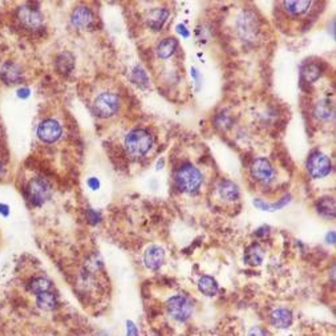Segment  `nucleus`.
Masks as SVG:
<instances>
[{
	"instance_id": "nucleus-8",
	"label": "nucleus",
	"mask_w": 336,
	"mask_h": 336,
	"mask_svg": "<svg viewBox=\"0 0 336 336\" xmlns=\"http://www.w3.org/2000/svg\"><path fill=\"white\" fill-rule=\"evenodd\" d=\"M17 17L21 24L27 28H38L43 24V15L38 8H33L29 5H21L17 9Z\"/></svg>"
},
{
	"instance_id": "nucleus-26",
	"label": "nucleus",
	"mask_w": 336,
	"mask_h": 336,
	"mask_svg": "<svg viewBox=\"0 0 336 336\" xmlns=\"http://www.w3.org/2000/svg\"><path fill=\"white\" fill-rule=\"evenodd\" d=\"M133 81L137 84H146L148 83V79H146L145 72L142 71L141 68H136L133 71Z\"/></svg>"
},
{
	"instance_id": "nucleus-24",
	"label": "nucleus",
	"mask_w": 336,
	"mask_h": 336,
	"mask_svg": "<svg viewBox=\"0 0 336 336\" xmlns=\"http://www.w3.org/2000/svg\"><path fill=\"white\" fill-rule=\"evenodd\" d=\"M320 69L315 64H307L302 68V79L307 83H314L319 79Z\"/></svg>"
},
{
	"instance_id": "nucleus-22",
	"label": "nucleus",
	"mask_w": 336,
	"mask_h": 336,
	"mask_svg": "<svg viewBox=\"0 0 336 336\" xmlns=\"http://www.w3.org/2000/svg\"><path fill=\"white\" fill-rule=\"evenodd\" d=\"M284 8L292 15H302L310 8L311 1L310 0H298V1H284Z\"/></svg>"
},
{
	"instance_id": "nucleus-11",
	"label": "nucleus",
	"mask_w": 336,
	"mask_h": 336,
	"mask_svg": "<svg viewBox=\"0 0 336 336\" xmlns=\"http://www.w3.org/2000/svg\"><path fill=\"white\" fill-rule=\"evenodd\" d=\"M0 77L5 84L15 85V84L20 83L23 79V73H21L20 66L16 65L15 62H5L4 65L1 66Z\"/></svg>"
},
{
	"instance_id": "nucleus-31",
	"label": "nucleus",
	"mask_w": 336,
	"mask_h": 336,
	"mask_svg": "<svg viewBox=\"0 0 336 336\" xmlns=\"http://www.w3.org/2000/svg\"><path fill=\"white\" fill-rule=\"evenodd\" d=\"M29 95H31V92H29L28 88H21L17 91V96L20 97V99H28Z\"/></svg>"
},
{
	"instance_id": "nucleus-15",
	"label": "nucleus",
	"mask_w": 336,
	"mask_h": 336,
	"mask_svg": "<svg viewBox=\"0 0 336 336\" xmlns=\"http://www.w3.org/2000/svg\"><path fill=\"white\" fill-rule=\"evenodd\" d=\"M316 210L319 213L320 216L324 217V218H331L334 220L335 218V199L332 197H323L318 201L316 204Z\"/></svg>"
},
{
	"instance_id": "nucleus-28",
	"label": "nucleus",
	"mask_w": 336,
	"mask_h": 336,
	"mask_svg": "<svg viewBox=\"0 0 336 336\" xmlns=\"http://www.w3.org/2000/svg\"><path fill=\"white\" fill-rule=\"evenodd\" d=\"M126 336H138L137 326L133 323L132 320L126 322Z\"/></svg>"
},
{
	"instance_id": "nucleus-16",
	"label": "nucleus",
	"mask_w": 336,
	"mask_h": 336,
	"mask_svg": "<svg viewBox=\"0 0 336 336\" xmlns=\"http://www.w3.org/2000/svg\"><path fill=\"white\" fill-rule=\"evenodd\" d=\"M168 16H169V11H168V9L164 8L153 9V11H150L149 15H148V25H149L150 28L158 31V29L162 28V25H164V23L166 21Z\"/></svg>"
},
{
	"instance_id": "nucleus-18",
	"label": "nucleus",
	"mask_w": 336,
	"mask_h": 336,
	"mask_svg": "<svg viewBox=\"0 0 336 336\" xmlns=\"http://www.w3.org/2000/svg\"><path fill=\"white\" fill-rule=\"evenodd\" d=\"M73 66H75V58L69 52H64L57 57L56 60V68L57 71L62 75H68L73 71Z\"/></svg>"
},
{
	"instance_id": "nucleus-17",
	"label": "nucleus",
	"mask_w": 336,
	"mask_h": 336,
	"mask_svg": "<svg viewBox=\"0 0 336 336\" xmlns=\"http://www.w3.org/2000/svg\"><path fill=\"white\" fill-rule=\"evenodd\" d=\"M218 191L221 197L226 201H235L239 198V189L231 181H222L218 185Z\"/></svg>"
},
{
	"instance_id": "nucleus-30",
	"label": "nucleus",
	"mask_w": 336,
	"mask_h": 336,
	"mask_svg": "<svg viewBox=\"0 0 336 336\" xmlns=\"http://www.w3.org/2000/svg\"><path fill=\"white\" fill-rule=\"evenodd\" d=\"M88 185H89L92 190H97L100 187V181L97 178H95V177H92V178L88 179Z\"/></svg>"
},
{
	"instance_id": "nucleus-34",
	"label": "nucleus",
	"mask_w": 336,
	"mask_h": 336,
	"mask_svg": "<svg viewBox=\"0 0 336 336\" xmlns=\"http://www.w3.org/2000/svg\"><path fill=\"white\" fill-rule=\"evenodd\" d=\"M0 214H1V216H4V217H8L9 209L5 204H0Z\"/></svg>"
},
{
	"instance_id": "nucleus-21",
	"label": "nucleus",
	"mask_w": 336,
	"mask_h": 336,
	"mask_svg": "<svg viewBox=\"0 0 336 336\" xmlns=\"http://www.w3.org/2000/svg\"><path fill=\"white\" fill-rule=\"evenodd\" d=\"M198 288L206 296H214L218 292V284H217L216 279H213L212 277H202L199 279Z\"/></svg>"
},
{
	"instance_id": "nucleus-3",
	"label": "nucleus",
	"mask_w": 336,
	"mask_h": 336,
	"mask_svg": "<svg viewBox=\"0 0 336 336\" xmlns=\"http://www.w3.org/2000/svg\"><path fill=\"white\" fill-rule=\"evenodd\" d=\"M166 308H168L169 315L178 322H185L193 314V303H191L190 299L183 296V295L171 296L166 303Z\"/></svg>"
},
{
	"instance_id": "nucleus-32",
	"label": "nucleus",
	"mask_w": 336,
	"mask_h": 336,
	"mask_svg": "<svg viewBox=\"0 0 336 336\" xmlns=\"http://www.w3.org/2000/svg\"><path fill=\"white\" fill-rule=\"evenodd\" d=\"M88 216H89V218H91L89 221H91L92 224H97V222H99L100 216L96 212H93V210H89V212H88Z\"/></svg>"
},
{
	"instance_id": "nucleus-25",
	"label": "nucleus",
	"mask_w": 336,
	"mask_h": 336,
	"mask_svg": "<svg viewBox=\"0 0 336 336\" xmlns=\"http://www.w3.org/2000/svg\"><path fill=\"white\" fill-rule=\"evenodd\" d=\"M332 112H334V111H332L330 101H320L319 104L316 105L315 113H316V116L319 117V118L328 120V118L332 116Z\"/></svg>"
},
{
	"instance_id": "nucleus-14",
	"label": "nucleus",
	"mask_w": 336,
	"mask_h": 336,
	"mask_svg": "<svg viewBox=\"0 0 336 336\" xmlns=\"http://www.w3.org/2000/svg\"><path fill=\"white\" fill-rule=\"evenodd\" d=\"M265 259V250L261 246L254 243L247 247L245 253V262L250 266H259Z\"/></svg>"
},
{
	"instance_id": "nucleus-13",
	"label": "nucleus",
	"mask_w": 336,
	"mask_h": 336,
	"mask_svg": "<svg viewBox=\"0 0 336 336\" xmlns=\"http://www.w3.org/2000/svg\"><path fill=\"white\" fill-rule=\"evenodd\" d=\"M271 324L277 328H288L292 324V314L287 308H278L271 314Z\"/></svg>"
},
{
	"instance_id": "nucleus-23",
	"label": "nucleus",
	"mask_w": 336,
	"mask_h": 336,
	"mask_svg": "<svg viewBox=\"0 0 336 336\" xmlns=\"http://www.w3.org/2000/svg\"><path fill=\"white\" fill-rule=\"evenodd\" d=\"M29 288H31L33 294L39 295L50 291L52 288V283L46 278H35L32 279V282L29 283Z\"/></svg>"
},
{
	"instance_id": "nucleus-5",
	"label": "nucleus",
	"mask_w": 336,
	"mask_h": 336,
	"mask_svg": "<svg viewBox=\"0 0 336 336\" xmlns=\"http://www.w3.org/2000/svg\"><path fill=\"white\" fill-rule=\"evenodd\" d=\"M118 111V97L113 93H103L93 103V112L101 118H108Z\"/></svg>"
},
{
	"instance_id": "nucleus-2",
	"label": "nucleus",
	"mask_w": 336,
	"mask_h": 336,
	"mask_svg": "<svg viewBox=\"0 0 336 336\" xmlns=\"http://www.w3.org/2000/svg\"><path fill=\"white\" fill-rule=\"evenodd\" d=\"M175 183L183 193H194L202 183V174L194 166L183 165L175 173Z\"/></svg>"
},
{
	"instance_id": "nucleus-7",
	"label": "nucleus",
	"mask_w": 336,
	"mask_h": 336,
	"mask_svg": "<svg viewBox=\"0 0 336 336\" xmlns=\"http://www.w3.org/2000/svg\"><path fill=\"white\" fill-rule=\"evenodd\" d=\"M38 136L43 142L47 144L56 142L61 136V126L55 120L43 121L38 128Z\"/></svg>"
},
{
	"instance_id": "nucleus-9",
	"label": "nucleus",
	"mask_w": 336,
	"mask_h": 336,
	"mask_svg": "<svg viewBox=\"0 0 336 336\" xmlns=\"http://www.w3.org/2000/svg\"><path fill=\"white\" fill-rule=\"evenodd\" d=\"M251 174L254 175V178L263 183H270L275 177L273 166L265 158H258L254 161L251 165Z\"/></svg>"
},
{
	"instance_id": "nucleus-29",
	"label": "nucleus",
	"mask_w": 336,
	"mask_h": 336,
	"mask_svg": "<svg viewBox=\"0 0 336 336\" xmlns=\"http://www.w3.org/2000/svg\"><path fill=\"white\" fill-rule=\"evenodd\" d=\"M254 205H255L259 210H263V212H271V205L266 204L265 201H262V199H254Z\"/></svg>"
},
{
	"instance_id": "nucleus-1",
	"label": "nucleus",
	"mask_w": 336,
	"mask_h": 336,
	"mask_svg": "<svg viewBox=\"0 0 336 336\" xmlns=\"http://www.w3.org/2000/svg\"><path fill=\"white\" fill-rule=\"evenodd\" d=\"M153 145V138L144 129H134L125 138L126 153L133 158L145 156Z\"/></svg>"
},
{
	"instance_id": "nucleus-10",
	"label": "nucleus",
	"mask_w": 336,
	"mask_h": 336,
	"mask_svg": "<svg viewBox=\"0 0 336 336\" xmlns=\"http://www.w3.org/2000/svg\"><path fill=\"white\" fill-rule=\"evenodd\" d=\"M164 261H165V253L161 247L150 246L145 251L144 262H145L146 267H149L150 270H158L164 265Z\"/></svg>"
},
{
	"instance_id": "nucleus-35",
	"label": "nucleus",
	"mask_w": 336,
	"mask_h": 336,
	"mask_svg": "<svg viewBox=\"0 0 336 336\" xmlns=\"http://www.w3.org/2000/svg\"><path fill=\"white\" fill-rule=\"evenodd\" d=\"M327 242H328V243L331 242L332 245L335 243V231H331V234H328V235H327Z\"/></svg>"
},
{
	"instance_id": "nucleus-4",
	"label": "nucleus",
	"mask_w": 336,
	"mask_h": 336,
	"mask_svg": "<svg viewBox=\"0 0 336 336\" xmlns=\"http://www.w3.org/2000/svg\"><path fill=\"white\" fill-rule=\"evenodd\" d=\"M27 191H28V198L31 204L35 206H42L50 199L51 194H52V187L46 179L35 178L29 182Z\"/></svg>"
},
{
	"instance_id": "nucleus-36",
	"label": "nucleus",
	"mask_w": 336,
	"mask_h": 336,
	"mask_svg": "<svg viewBox=\"0 0 336 336\" xmlns=\"http://www.w3.org/2000/svg\"><path fill=\"white\" fill-rule=\"evenodd\" d=\"M1 171H3V165H1V162H0V174H1Z\"/></svg>"
},
{
	"instance_id": "nucleus-6",
	"label": "nucleus",
	"mask_w": 336,
	"mask_h": 336,
	"mask_svg": "<svg viewBox=\"0 0 336 336\" xmlns=\"http://www.w3.org/2000/svg\"><path fill=\"white\" fill-rule=\"evenodd\" d=\"M307 169L314 178H323L331 171V161L324 154L314 153L308 158Z\"/></svg>"
},
{
	"instance_id": "nucleus-20",
	"label": "nucleus",
	"mask_w": 336,
	"mask_h": 336,
	"mask_svg": "<svg viewBox=\"0 0 336 336\" xmlns=\"http://www.w3.org/2000/svg\"><path fill=\"white\" fill-rule=\"evenodd\" d=\"M36 304L40 310H44V311H52L54 308H56L57 306V299L55 296L52 292L47 291V292H43V294H39L38 298H36Z\"/></svg>"
},
{
	"instance_id": "nucleus-33",
	"label": "nucleus",
	"mask_w": 336,
	"mask_h": 336,
	"mask_svg": "<svg viewBox=\"0 0 336 336\" xmlns=\"http://www.w3.org/2000/svg\"><path fill=\"white\" fill-rule=\"evenodd\" d=\"M177 32H178L182 38H185V39L189 38V31H187L183 25H178V27H177Z\"/></svg>"
},
{
	"instance_id": "nucleus-19",
	"label": "nucleus",
	"mask_w": 336,
	"mask_h": 336,
	"mask_svg": "<svg viewBox=\"0 0 336 336\" xmlns=\"http://www.w3.org/2000/svg\"><path fill=\"white\" fill-rule=\"evenodd\" d=\"M177 46H178V43H177V40L173 38H168V39H165V40H162V42L160 43L157 47L158 57L169 58L171 55L175 52Z\"/></svg>"
},
{
	"instance_id": "nucleus-12",
	"label": "nucleus",
	"mask_w": 336,
	"mask_h": 336,
	"mask_svg": "<svg viewBox=\"0 0 336 336\" xmlns=\"http://www.w3.org/2000/svg\"><path fill=\"white\" fill-rule=\"evenodd\" d=\"M93 21V13L85 5H80L72 12L71 23L76 28H87Z\"/></svg>"
},
{
	"instance_id": "nucleus-27",
	"label": "nucleus",
	"mask_w": 336,
	"mask_h": 336,
	"mask_svg": "<svg viewBox=\"0 0 336 336\" xmlns=\"http://www.w3.org/2000/svg\"><path fill=\"white\" fill-rule=\"evenodd\" d=\"M291 201V197L290 195H286V197H283L280 201H278L277 204L271 205V212H275V210H280V209H283L284 206H286L288 202Z\"/></svg>"
}]
</instances>
